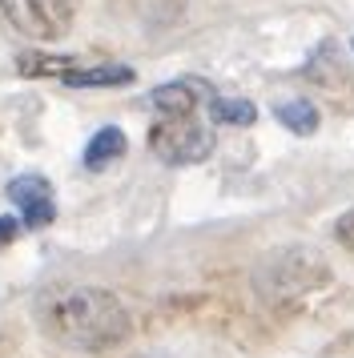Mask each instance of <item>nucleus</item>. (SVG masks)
Wrapping results in <instances>:
<instances>
[{"instance_id": "1", "label": "nucleus", "mask_w": 354, "mask_h": 358, "mask_svg": "<svg viewBox=\"0 0 354 358\" xmlns=\"http://www.w3.org/2000/svg\"><path fill=\"white\" fill-rule=\"evenodd\" d=\"M36 322L52 342L69 350H89V355L113 350L133 334L125 302L105 286H80V282H64L41 294Z\"/></svg>"}, {"instance_id": "2", "label": "nucleus", "mask_w": 354, "mask_h": 358, "mask_svg": "<svg viewBox=\"0 0 354 358\" xmlns=\"http://www.w3.org/2000/svg\"><path fill=\"white\" fill-rule=\"evenodd\" d=\"M326 278H330V270H326L322 254L306 250V245H290V250H278L262 266V290L274 302H290V298H302L314 286H322Z\"/></svg>"}, {"instance_id": "3", "label": "nucleus", "mask_w": 354, "mask_h": 358, "mask_svg": "<svg viewBox=\"0 0 354 358\" xmlns=\"http://www.w3.org/2000/svg\"><path fill=\"white\" fill-rule=\"evenodd\" d=\"M0 13L24 41L48 45L73 29V0H0Z\"/></svg>"}, {"instance_id": "4", "label": "nucleus", "mask_w": 354, "mask_h": 358, "mask_svg": "<svg viewBox=\"0 0 354 358\" xmlns=\"http://www.w3.org/2000/svg\"><path fill=\"white\" fill-rule=\"evenodd\" d=\"M149 149L157 153L165 165H193L206 162L213 149V133L201 129L193 117H161L149 129Z\"/></svg>"}, {"instance_id": "5", "label": "nucleus", "mask_w": 354, "mask_h": 358, "mask_svg": "<svg viewBox=\"0 0 354 358\" xmlns=\"http://www.w3.org/2000/svg\"><path fill=\"white\" fill-rule=\"evenodd\" d=\"M306 81H314V89H322V97L334 101L338 109L354 105V69L346 65V57L338 52L334 41H326L310 61H306Z\"/></svg>"}, {"instance_id": "6", "label": "nucleus", "mask_w": 354, "mask_h": 358, "mask_svg": "<svg viewBox=\"0 0 354 358\" xmlns=\"http://www.w3.org/2000/svg\"><path fill=\"white\" fill-rule=\"evenodd\" d=\"M8 201L20 210V222L29 229H41L57 217V201H52V185L41 173H20L8 181Z\"/></svg>"}, {"instance_id": "7", "label": "nucleus", "mask_w": 354, "mask_h": 358, "mask_svg": "<svg viewBox=\"0 0 354 358\" xmlns=\"http://www.w3.org/2000/svg\"><path fill=\"white\" fill-rule=\"evenodd\" d=\"M201 97H206V85L201 81H165L149 93V105L161 117H193Z\"/></svg>"}, {"instance_id": "8", "label": "nucleus", "mask_w": 354, "mask_h": 358, "mask_svg": "<svg viewBox=\"0 0 354 358\" xmlns=\"http://www.w3.org/2000/svg\"><path fill=\"white\" fill-rule=\"evenodd\" d=\"M125 133L117 129V125H105V129H97L93 137H89V145H85V169H93V173H101V169H109L113 162H121L125 157Z\"/></svg>"}, {"instance_id": "9", "label": "nucleus", "mask_w": 354, "mask_h": 358, "mask_svg": "<svg viewBox=\"0 0 354 358\" xmlns=\"http://www.w3.org/2000/svg\"><path fill=\"white\" fill-rule=\"evenodd\" d=\"M129 81H133L129 65H77L61 77V85H69V89H113V85Z\"/></svg>"}, {"instance_id": "10", "label": "nucleus", "mask_w": 354, "mask_h": 358, "mask_svg": "<svg viewBox=\"0 0 354 358\" xmlns=\"http://www.w3.org/2000/svg\"><path fill=\"white\" fill-rule=\"evenodd\" d=\"M274 117H278L290 133H298V137L318 133V105H314V101H306V97L278 101V105H274Z\"/></svg>"}, {"instance_id": "11", "label": "nucleus", "mask_w": 354, "mask_h": 358, "mask_svg": "<svg viewBox=\"0 0 354 358\" xmlns=\"http://www.w3.org/2000/svg\"><path fill=\"white\" fill-rule=\"evenodd\" d=\"M80 57H52V52H20V61H16V73H24V77H57L61 81L69 69H77Z\"/></svg>"}, {"instance_id": "12", "label": "nucleus", "mask_w": 354, "mask_h": 358, "mask_svg": "<svg viewBox=\"0 0 354 358\" xmlns=\"http://www.w3.org/2000/svg\"><path fill=\"white\" fill-rule=\"evenodd\" d=\"M209 117H213V125H229V129H246V125H254L257 121V109L250 101L241 97H218L209 105Z\"/></svg>"}, {"instance_id": "13", "label": "nucleus", "mask_w": 354, "mask_h": 358, "mask_svg": "<svg viewBox=\"0 0 354 358\" xmlns=\"http://www.w3.org/2000/svg\"><path fill=\"white\" fill-rule=\"evenodd\" d=\"M334 242L342 245V250H351V254H354V210H346L334 222Z\"/></svg>"}, {"instance_id": "14", "label": "nucleus", "mask_w": 354, "mask_h": 358, "mask_svg": "<svg viewBox=\"0 0 354 358\" xmlns=\"http://www.w3.org/2000/svg\"><path fill=\"white\" fill-rule=\"evenodd\" d=\"M20 217H13V213H0V245H8V242H16V234H20Z\"/></svg>"}, {"instance_id": "15", "label": "nucleus", "mask_w": 354, "mask_h": 358, "mask_svg": "<svg viewBox=\"0 0 354 358\" xmlns=\"http://www.w3.org/2000/svg\"><path fill=\"white\" fill-rule=\"evenodd\" d=\"M351 57H354V41H351Z\"/></svg>"}]
</instances>
